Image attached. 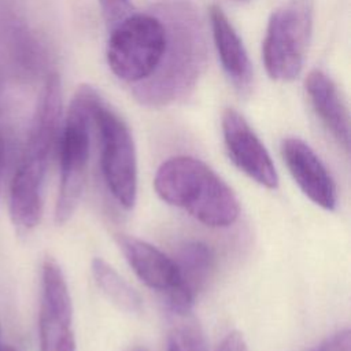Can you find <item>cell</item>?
Returning <instances> with one entry per match:
<instances>
[{
    "label": "cell",
    "instance_id": "obj_14",
    "mask_svg": "<svg viewBox=\"0 0 351 351\" xmlns=\"http://www.w3.org/2000/svg\"><path fill=\"white\" fill-rule=\"evenodd\" d=\"M173 259L180 269L185 285L196 296L204 288L215 267L214 251L203 241L189 240L178 247Z\"/></svg>",
    "mask_w": 351,
    "mask_h": 351
},
{
    "label": "cell",
    "instance_id": "obj_13",
    "mask_svg": "<svg viewBox=\"0 0 351 351\" xmlns=\"http://www.w3.org/2000/svg\"><path fill=\"white\" fill-rule=\"evenodd\" d=\"M306 93L317 117L336 140L348 152L350 117L343 96L333 80L322 70H311L304 80Z\"/></svg>",
    "mask_w": 351,
    "mask_h": 351
},
{
    "label": "cell",
    "instance_id": "obj_17",
    "mask_svg": "<svg viewBox=\"0 0 351 351\" xmlns=\"http://www.w3.org/2000/svg\"><path fill=\"white\" fill-rule=\"evenodd\" d=\"M99 7L108 30L134 12L132 0H99Z\"/></svg>",
    "mask_w": 351,
    "mask_h": 351
},
{
    "label": "cell",
    "instance_id": "obj_8",
    "mask_svg": "<svg viewBox=\"0 0 351 351\" xmlns=\"http://www.w3.org/2000/svg\"><path fill=\"white\" fill-rule=\"evenodd\" d=\"M118 245L136 276L155 291L176 317L191 313L195 295L188 289L176 261L152 244L121 234Z\"/></svg>",
    "mask_w": 351,
    "mask_h": 351
},
{
    "label": "cell",
    "instance_id": "obj_15",
    "mask_svg": "<svg viewBox=\"0 0 351 351\" xmlns=\"http://www.w3.org/2000/svg\"><path fill=\"white\" fill-rule=\"evenodd\" d=\"M93 280L101 293L119 310L138 314L143 310V299L119 273L101 258H95L90 265Z\"/></svg>",
    "mask_w": 351,
    "mask_h": 351
},
{
    "label": "cell",
    "instance_id": "obj_23",
    "mask_svg": "<svg viewBox=\"0 0 351 351\" xmlns=\"http://www.w3.org/2000/svg\"><path fill=\"white\" fill-rule=\"evenodd\" d=\"M133 351H147L145 348H136V350H133Z\"/></svg>",
    "mask_w": 351,
    "mask_h": 351
},
{
    "label": "cell",
    "instance_id": "obj_12",
    "mask_svg": "<svg viewBox=\"0 0 351 351\" xmlns=\"http://www.w3.org/2000/svg\"><path fill=\"white\" fill-rule=\"evenodd\" d=\"M210 27L221 66L240 93H247L254 82L248 52L233 23L218 4H211Z\"/></svg>",
    "mask_w": 351,
    "mask_h": 351
},
{
    "label": "cell",
    "instance_id": "obj_10",
    "mask_svg": "<svg viewBox=\"0 0 351 351\" xmlns=\"http://www.w3.org/2000/svg\"><path fill=\"white\" fill-rule=\"evenodd\" d=\"M221 128L228 155L234 166L256 184L276 189L278 186L276 166L247 119L234 108H226L222 112Z\"/></svg>",
    "mask_w": 351,
    "mask_h": 351
},
{
    "label": "cell",
    "instance_id": "obj_19",
    "mask_svg": "<svg viewBox=\"0 0 351 351\" xmlns=\"http://www.w3.org/2000/svg\"><path fill=\"white\" fill-rule=\"evenodd\" d=\"M215 351H248V347L243 335L237 330H232L225 335Z\"/></svg>",
    "mask_w": 351,
    "mask_h": 351
},
{
    "label": "cell",
    "instance_id": "obj_7",
    "mask_svg": "<svg viewBox=\"0 0 351 351\" xmlns=\"http://www.w3.org/2000/svg\"><path fill=\"white\" fill-rule=\"evenodd\" d=\"M93 126L100 147V169L114 200L130 210L137 200V154L125 119L103 97L93 108Z\"/></svg>",
    "mask_w": 351,
    "mask_h": 351
},
{
    "label": "cell",
    "instance_id": "obj_18",
    "mask_svg": "<svg viewBox=\"0 0 351 351\" xmlns=\"http://www.w3.org/2000/svg\"><path fill=\"white\" fill-rule=\"evenodd\" d=\"M351 340L350 330L341 329L322 341L314 351H350Z\"/></svg>",
    "mask_w": 351,
    "mask_h": 351
},
{
    "label": "cell",
    "instance_id": "obj_16",
    "mask_svg": "<svg viewBox=\"0 0 351 351\" xmlns=\"http://www.w3.org/2000/svg\"><path fill=\"white\" fill-rule=\"evenodd\" d=\"M178 321L167 335V351H208L207 339L200 325L189 314L177 317Z\"/></svg>",
    "mask_w": 351,
    "mask_h": 351
},
{
    "label": "cell",
    "instance_id": "obj_22",
    "mask_svg": "<svg viewBox=\"0 0 351 351\" xmlns=\"http://www.w3.org/2000/svg\"><path fill=\"white\" fill-rule=\"evenodd\" d=\"M3 348H4V344L1 341V326H0V351H3Z\"/></svg>",
    "mask_w": 351,
    "mask_h": 351
},
{
    "label": "cell",
    "instance_id": "obj_3",
    "mask_svg": "<svg viewBox=\"0 0 351 351\" xmlns=\"http://www.w3.org/2000/svg\"><path fill=\"white\" fill-rule=\"evenodd\" d=\"M154 186L170 206L184 210L208 228H229L240 215L232 188L203 160L180 155L156 170Z\"/></svg>",
    "mask_w": 351,
    "mask_h": 351
},
{
    "label": "cell",
    "instance_id": "obj_4",
    "mask_svg": "<svg viewBox=\"0 0 351 351\" xmlns=\"http://www.w3.org/2000/svg\"><path fill=\"white\" fill-rule=\"evenodd\" d=\"M99 90L88 84L80 85L62 119L58 136L59 189L55 206V221L67 222L75 213L86 184L93 129V108L100 99Z\"/></svg>",
    "mask_w": 351,
    "mask_h": 351
},
{
    "label": "cell",
    "instance_id": "obj_2",
    "mask_svg": "<svg viewBox=\"0 0 351 351\" xmlns=\"http://www.w3.org/2000/svg\"><path fill=\"white\" fill-rule=\"evenodd\" d=\"M60 123L62 82L56 73H48L8 186L10 217L19 233H29L41 219L45 180Z\"/></svg>",
    "mask_w": 351,
    "mask_h": 351
},
{
    "label": "cell",
    "instance_id": "obj_20",
    "mask_svg": "<svg viewBox=\"0 0 351 351\" xmlns=\"http://www.w3.org/2000/svg\"><path fill=\"white\" fill-rule=\"evenodd\" d=\"M7 158H8V137H7L5 128L3 125L1 111H0V197H1V189H3L4 174L7 167Z\"/></svg>",
    "mask_w": 351,
    "mask_h": 351
},
{
    "label": "cell",
    "instance_id": "obj_5",
    "mask_svg": "<svg viewBox=\"0 0 351 351\" xmlns=\"http://www.w3.org/2000/svg\"><path fill=\"white\" fill-rule=\"evenodd\" d=\"M108 33L106 59L111 73L130 85L147 80L158 67L166 44L160 18L152 11L133 12Z\"/></svg>",
    "mask_w": 351,
    "mask_h": 351
},
{
    "label": "cell",
    "instance_id": "obj_24",
    "mask_svg": "<svg viewBox=\"0 0 351 351\" xmlns=\"http://www.w3.org/2000/svg\"><path fill=\"white\" fill-rule=\"evenodd\" d=\"M237 1H240V3H244V1H248V0H237Z\"/></svg>",
    "mask_w": 351,
    "mask_h": 351
},
{
    "label": "cell",
    "instance_id": "obj_11",
    "mask_svg": "<svg viewBox=\"0 0 351 351\" xmlns=\"http://www.w3.org/2000/svg\"><path fill=\"white\" fill-rule=\"evenodd\" d=\"M281 155L300 191L321 208L335 210L336 184L315 151L299 137H287L281 143Z\"/></svg>",
    "mask_w": 351,
    "mask_h": 351
},
{
    "label": "cell",
    "instance_id": "obj_9",
    "mask_svg": "<svg viewBox=\"0 0 351 351\" xmlns=\"http://www.w3.org/2000/svg\"><path fill=\"white\" fill-rule=\"evenodd\" d=\"M38 347L40 351H75L73 302L63 270L52 258L41 266Z\"/></svg>",
    "mask_w": 351,
    "mask_h": 351
},
{
    "label": "cell",
    "instance_id": "obj_1",
    "mask_svg": "<svg viewBox=\"0 0 351 351\" xmlns=\"http://www.w3.org/2000/svg\"><path fill=\"white\" fill-rule=\"evenodd\" d=\"M151 11L163 22L166 44L155 71L133 85L132 93L141 106L162 108L195 90L207 64V38L203 18L189 0H160Z\"/></svg>",
    "mask_w": 351,
    "mask_h": 351
},
{
    "label": "cell",
    "instance_id": "obj_21",
    "mask_svg": "<svg viewBox=\"0 0 351 351\" xmlns=\"http://www.w3.org/2000/svg\"><path fill=\"white\" fill-rule=\"evenodd\" d=\"M3 351H16V350H15V348H12V347H10V346H4Z\"/></svg>",
    "mask_w": 351,
    "mask_h": 351
},
{
    "label": "cell",
    "instance_id": "obj_6",
    "mask_svg": "<svg viewBox=\"0 0 351 351\" xmlns=\"http://www.w3.org/2000/svg\"><path fill=\"white\" fill-rule=\"evenodd\" d=\"M313 22V0H287L271 12L262 44L263 66L271 80L289 82L300 75Z\"/></svg>",
    "mask_w": 351,
    "mask_h": 351
}]
</instances>
